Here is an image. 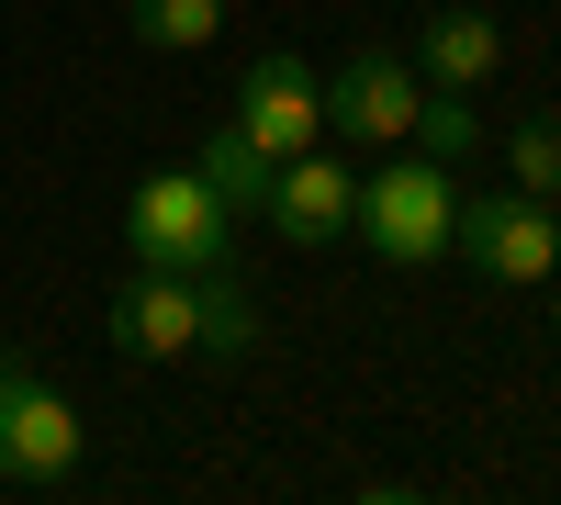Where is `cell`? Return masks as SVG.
Masks as SVG:
<instances>
[{
    "instance_id": "obj_1",
    "label": "cell",
    "mask_w": 561,
    "mask_h": 505,
    "mask_svg": "<svg viewBox=\"0 0 561 505\" xmlns=\"http://www.w3.org/2000/svg\"><path fill=\"white\" fill-rule=\"evenodd\" d=\"M449 225H460V192H449V169L438 158H393L359 180V214H348V237L382 259V269H438L449 259Z\"/></svg>"
},
{
    "instance_id": "obj_2",
    "label": "cell",
    "mask_w": 561,
    "mask_h": 505,
    "mask_svg": "<svg viewBox=\"0 0 561 505\" xmlns=\"http://www.w3.org/2000/svg\"><path fill=\"white\" fill-rule=\"evenodd\" d=\"M449 259L483 269L494 292H539L561 269V203H539V192H460Z\"/></svg>"
},
{
    "instance_id": "obj_3",
    "label": "cell",
    "mask_w": 561,
    "mask_h": 505,
    "mask_svg": "<svg viewBox=\"0 0 561 505\" xmlns=\"http://www.w3.org/2000/svg\"><path fill=\"white\" fill-rule=\"evenodd\" d=\"M124 248H135V269H225L237 259V214L203 192V169H158L124 203Z\"/></svg>"
},
{
    "instance_id": "obj_4",
    "label": "cell",
    "mask_w": 561,
    "mask_h": 505,
    "mask_svg": "<svg viewBox=\"0 0 561 505\" xmlns=\"http://www.w3.org/2000/svg\"><path fill=\"white\" fill-rule=\"evenodd\" d=\"M415 102H427V79H415L404 45H348L337 68H325V135L337 147H404L415 135Z\"/></svg>"
},
{
    "instance_id": "obj_5",
    "label": "cell",
    "mask_w": 561,
    "mask_h": 505,
    "mask_svg": "<svg viewBox=\"0 0 561 505\" xmlns=\"http://www.w3.org/2000/svg\"><path fill=\"white\" fill-rule=\"evenodd\" d=\"M68 472H79V404L34 359H0V483H68Z\"/></svg>"
},
{
    "instance_id": "obj_6",
    "label": "cell",
    "mask_w": 561,
    "mask_h": 505,
    "mask_svg": "<svg viewBox=\"0 0 561 505\" xmlns=\"http://www.w3.org/2000/svg\"><path fill=\"white\" fill-rule=\"evenodd\" d=\"M237 124L259 135L270 158H304V147H325V68H314V57H293V45L248 57V79H237Z\"/></svg>"
},
{
    "instance_id": "obj_7",
    "label": "cell",
    "mask_w": 561,
    "mask_h": 505,
    "mask_svg": "<svg viewBox=\"0 0 561 505\" xmlns=\"http://www.w3.org/2000/svg\"><path fill=\"white\" fill-rule=\"evenodd\" d=\"M259 214L280 225V248H337V237H348V214H359V180H348V158L304 147V158H280V180H270V203H259Z\"/></svg>"
},
{
    "instance_id": "obj_8",
    "label": "cell",
    "mask_w": 561,
    "mask_h": 505,
    "mask_svg": "<svg viewBox=\"0 0 561 505\" xmlns=\"http://www.w3.org/2000/svg\"><path fill=\"white\" fill-rule=\"evenodd\" d=\"M203 326V269H135L113 292V348L124 359H192Z\"/></svg>"
},
{
    "instance_id": "obj_9",
    "label": "cell",
    "mask_w": 561,
    "mask_h": 505,
    "mask_svg": "<svg viewBox=\"0 0 561 505\" xmlns=\"http://www.w3.org/2000/svg\"><path fill=\"white\" fill-rule=\"evenodd\" d=\"M404 57H415V79H427V90H483V79L505 68V23H494V12H472V0H449V12L415 23Z\"/></svg>"
},
{
    "instance_id": "obj_10",
    "label": "cell",
    "mask_w": 561,
    "mask_h": 505,
    "mask_svg": "<svg viewBox=\"0 0 561 505\" xmlns=\"http://www.w3.org/2000/svg\"><path fill=\"white\" fill-rule=\"evenodd\" d=\"M192 169H203V192H214L225 214H259V203H270V180H280V158L259 147V135H248L237 113H225V124L203 135V158H192Z\"/></svg>"
},
{
    "instance_id": "obj_11",
    "label": "cell",
    "mask_w": 561,
    "mask_h": 505,
    "mask_svg": "<svg viewBox=\"0 0 561 505\" xmlns=\"http://www.w3.org/2000/svg\"><path fill=\"white\" fill-rule=\"evenodd\" d=\"M124 34L158 57H203V45H225V0H124Z\"/></svg>"
},
{
    "instance_id": "obj_12",
    "label": "cell",
    "mask_w": 561,
    "mask_h": 505,
    "mask_svg": "<svg viewBox=\"0 0 561 505\" xmlns=\"http://www.w3.org/2000/svg\"><path fill=\"white\" fill-rule=\"evenodd\" d=\"M259 348V303L225 282V269H203V326H192V359H214V371H237V359Z\"/></svg>"
},
{
    "instance_id": "obj_13",
    "label": "cell",
    "mask_w": 561,
    "mask_h": 505,
    "mask_svg": "<svg viewBox=\"0 0 561 505\" xmlns=\"http://www.w3.org/2000/svg\"><path fill=\"white\" fill-rule=\"evenodd\" d=\"M415 158H438V169H460L483 147V124H472V90H427V102H415V135H404Z\"/></svg>"
},
{
    "instance_id": "obj_14",
    "label": "cell",
    "mask_w": 561,
    "mask_h": 505,
    "mask_svg": "<svg viewBox=\"0 0 561 505\" xmlns=\"http://www.w3.org/2000/svg\"><path fill=\"white\" fill-rule=\"evenodd\" d=\"M505 158H517V180H505V192H539V203H561V113H528L517 135H505Z\"/></svg>"
},
{
    "instance_id": "obj_15",
    "label": "cell",
    "mask_w": 561,
    "mask_h": 505,
    "mask_svg": "<svg viewBox=\"0 0 561 505\" xmlns=\"http://www.w3.org/2000/svg\"><path fill=\"white\" fill-rule=\"evenodd\" d=\"M539 292H550V337H561V269H550V282H539Z\"/></svg>"
}]
</instances>
